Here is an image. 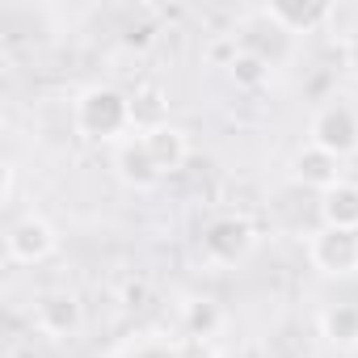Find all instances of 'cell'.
Returning <instances> with one entry per match:
<instances>
[{"label":"cell","instance_id":"6da1fadb","mask_svg":"<svg viewBox=\"0 0 358 358\" xmlns=\"http://www.w3.org/2000/svg\"><path fill=\"white\" fill-rule=\"evenodd\" d=\"M72 118H76V131L85 139H101V143L135 131V122H131V93H122L114 85H89L76 97Z\"/></svg>","mask_w":358,"mask_h":358},{"label":"cell","instance_id":"7a4b0ae2","mask_svg":"<svg viewBox=\"0 0 358 358\" xmlns=\"http://www.w3.org/2000/svg\"><path fill=\"white\" fill-rule=\"evenodd\" d=\"M308 143H316L329 156H354L358 152V110L345 97H329L324 106H316L312 122H308Z\"/></svg>","mask_w":358,"mask_h":358},{"label":"cell","instance_id":"3957f363","mask_svg":"<svg viewBox=\"0 0 358 358\" xmlns=\"http://www.w3.org/2000/svg\"><path fill=\"white\" fill-rule=\"evenodd\" d=\"M249 249H253V228H249V220H241V215H215V220L203 228V257H207L211 266H220V270L245 262Z\"/></svg>","mask_w":358,"mask_h":358},{"label":"cell","instance_id":"277c9868","mask_svg":"<svg viewBox=\"0 0 358 358\" xmlns=\"http://www.w3.org/2000/svg\"><path fill=\"white\" fill-rule=\"evenodd\" d=\"M55 249H59V236H55V228H51L43 215H22V220L5 232V253H9L13 266H38V262H47Z\"/></svg>","mask_w":358,"mask_h":358},{"label":"cell","instance_id":"5b68a950","mask_svg":"<svg viewBox=\"0 0 358 358\" xmlns=\"http://www.w3.org/2000/svg\"><path fill=\"white\" fill-rule=\"evenodd\" d=\"M308 262L329 274V278H350L358 274V232H337V228H320L308 241Z\"/></svg>","mask_w":358,"mask_h":358},{"label":"cell","instance_id":"8992f818","mask_svg":"<svg viewBox=\"0 0 358 358\" xmlns=\"http://www.w3.org/2000/svg\"><path fill=\"white\" fill-rule=\"evenodd\" d=\"M80 324H85V308L72 291H43L34 299V329L43 337L64 341V337H76Z\"/></svg>","mask_w":358,"mask_h":358},{"label":"cell","instance_id":"52a82bcc","mask_svg":"<svg viewBox=\"0 0 358 358\" xmlns=\"http://www.w3.org/2000/svg\"><path fill=\"white\" fill-rule=\"evenodd\" d=\"M114 173H118V182L131 186V190H152V186H160V177H164V169H160L156 156L148 152L143 135L118 143V152H114Z\"/></svg>","mask_w":358,"mask_h":358},{"label":"cell","instance_id":"ba28073f","mask_svg":"<svg viewBox=\"0 0 358 358\" xmlns=\"http://www.w3.org/2000/svg\"><path fill=\"white\" fill-rule=\"evenodd\" d=\"M266 17L282 34H316L333 17V5H324V0H278L266 9Z\"/></svg>","mask_w":358,"mask_h":358},{"label":"cell","instance_id":"9c48e42d","mask_svg":"<svg viewBox=\"0 0 358 358\" xmlns=\"http://www.w3.org/2000/svg\"><path fill=\"white\" fill-rule=\"evenodd\" d=\"M341 160L337 156H329V152H320L316 143H308V148H299L295 156H291V177H295V182L299 186H312V190H333L337 182H341V169H337Z\"/></svg>","mask_w":358,"mask_h":358},{"label":"cell","instance_id":"30bf717a","mask_svg":"<svg viewBox=\"0 0 358 358\" xmlns=\"http://www.w3.org/2000/svg\"><path fill=\"white\" fill-rule=\"evenodd\" d=\"M320 224L337 232H358V186L337 182L333 190L320 194Z\"/></svg>","mask_w":358,"mask_h":358},{"label":"cell","instance_id":"8fae6325","mask_svg":"<svg viewBox=\"0 0 358 358\" xmlns=\"http://www.w3.org/2000/svg\"><path fill=\"white\" fill-rule=\"evenodd\" d=\"M320 337L341 350V354H354L358 350V303H333L320 312Z\"/></svg>","mask_w":358,"mask_h":358},{"label":"cell","instance_id":"7c38bea8","mask_svg":"<svg viewBox=\"0 0 358 358\" xmlns=\"http://www.w3.org/2000/svg\"><path fill=\"white\" fill-rule=\"evenodd\" d=\"M131 122H135V131H143V135L169 127V97H164L160 85H139V89L131 93Z\"/></svg>","mask_w":358,"mask_h":358},{"label":"cell","instance_id":"4fadbf2b","mask_svg":"<svg viewBox=\"0 0 358 358\" xmlns=\"http://www.w3.org/2000/svg\"><path fill=\"white\" fill-rule=\"evenodd\" d=\"M143 143H148V152L156 156V164L164 169V173H173V169H182L186 164V156H190V135L182 131V127H160V131H152V135H143Z\"/></svg>","mask_w":358,"mask_h":358},{"label":"cell","instance_id":"5bb4252c","mask_svg":"<svg viewBox=\"0 0 358 358\" xmlns=\"http://www.w3.org/2000/svg\"><path fill=\"white\" fill-rule=\"evenodd\" d=\"M182 329H186V337H215L220 329H224V312H220V303L215 299H186L182 303Z\"/></svg>","mask_w":358,"mask_h":358},{"label":"cell","instance_id":"9a60e30c","mask_svg":"<svg viewBox=\"0 0 358 358\" xmlns=\"http://www.w3.org/2000/svg\"><path fill=\"white\" fill-rule=\"evenodd\" d=\"M228 80L241 89V93H257L266 80H270V64H266V55H257V51H245L241 47V55L232 59V68H228Z\"/></svg>","mask_w":358,"mask_h":358},{"label":"cell","instance_id":"2e32d148","mask_svg":"<svg viewBox=\"0 0 358 358\" xmlns=\"http://www.w3.org/2000/svg\"><path fill=\"white\" fill-rule=\"evenodd\" d=\"M173 358H220V354H215V345L207 337H182V345H177Z\"/></svg>","mask_w":358,"mask_h":358},{"label":"cell","instance_id":"e0dca14e","mask_svg":"<svg viewBox=\"0 0 358 358\" xmlns=\"http://www.w3.org/2000/svg\"><path fill=\"white\" fill-rule=\"evenodd\" d=\"M341 59H345V72L358 80V34H354V38H345V51H341Z\"/></svg>","mask_w":358,"mask_h":358},{"label":"cell","instance_id":"ac0fdd59","mask_svg":"<svg viewBox=\"0 0 358 358\" xmlns=\"http://www.w3.org/2000/svg\"><path fill=\"white\" fill-rule=\"evenodd\" d=\"M13 186H17V169H13V164H5V203L13 199Z\"/></svg>","mask_w":358,"mask_h":358}]
</instances>
